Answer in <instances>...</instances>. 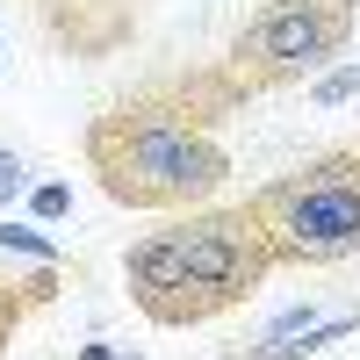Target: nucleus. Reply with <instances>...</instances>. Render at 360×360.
Wrapping results in <instances>:
<instances>
[{
  "label": "nucleus",
  "instance_id": "f257e3e1",
  "mask_svg": "<svg viewBox=\"0 0 360 360\" xmlns=\"http://www.w3.org/2000/svg\"><path fill=\"white\" fill-rule=\"evenodd\" d=\"M252 101L231 72H195V79H159L123 94L108 115L86 123V166L101 195L123 209H195L224 188V144L217 123Z\"/></svg>",
  "mask_w": 360,
  "mask_h": 360
},
{
  "label": "nucleus",
  "instance_id": "f03ea898",
  "mask_svg": "<svg viewBox=\"0 0 360 360\" xmlns=\"http://www.w3.org/2000/svg\"><path fill=\"white\" fill-rule=\"evenodd\" d=\"M274 266L281 259H274L259 209L238 202V209H202V217H180L152 238H137L123 259V281H130V303L152 324L180 332V324H209V317L238 310Z\"/></svg>",
  "mask_w": 360,
  "mask_h": 360
},
{
  "label": "nucleus",
  "instance_id": "7ed1b4c3",
  "mask_svg": "<svg viewBox=\"0 0 360 360\" xmlns=\"http://www.w3.org/2000/svg\"><path fill=\"white\" fill-rule=\"evenodd\" d=\"M259 209L274 259H346L360 252V144L353 152H324L310 166H295L288 180L245 195Z\"/></svg>",
  "mask_w": 360,
  "mask_h": 360
},
{
  "label": "nucleus",
  "instance_id": "20e7f679",
  "mask_svg": "<svg viewBox=\"0 0 360 360\" xmlns=\"http://www.w3.org/2000/svg\"><path fill=\"white\" fill-rule=\"evenodd\" d=\"M360 0H259V15L231 37L224 72L245 94H274V86L310 79L324 58H339L353 37Z\"/></svg>",
  "mask_w": 360,
  "mask_h": 360
},
{
  "label": "nucleus",
  "instance_id": "39448f33",
  "mask_svg": "<svg viewBox=\"0 0 360 360\" xmlns=\"http://www.w3.org/2000/svg\"><path fill=\"white\" fill-rule=\"evenodd\" d=\"M51 288H58L51 266H44V274H29V281H8V274H0V346H8V332L22 324V310H29V303H44Z\"/></svg>",
  "mask_w": 360,
  "mask_h": 360
},
{
  "label": "nucleus",
  "instance_id": "423d86ee",
  "mask_svg": "<svg viewBox=\"0 0 360 360\" xmlns=\"http://www.w3.org/2000/svg\"><path fill=\"white\" fill-rule=\"evenodd\" d=\"M0 245H8V252H37V259H58V245H51V238H37L29 224H0Z\"/></svg>",
  "mask_w": 360,
  "mask_h": 360
},
{
  "label": "nucleus",
  "instance_id": "0eeeda50",
  "mask_svg": "<svg viewBox=\"0 0 360 360\" xmlns=\"http://www.w3.org/2000/svg\"><path fill=\"white\" fill-rule=\"evenodd\" d=\"M22 188H29V166H22L15 152H0V202H15Z\"/></svg>",
  "mask_w": 360,
  "mask_h": 360
},
{
  "label": "nucleus",
  "instance_id": "6e6552de",
  "mask_svg": "<svg viewBox=\"0 0 360 360\" xmlns=\"http://www.w3.org/2000/svg\"><path fill=\"white\" fill-rule=\"evenodd\" d=\"M360 94V72H332V79H317V101H346Z\"/></svg>",
  "mask_w": 360,
  "mask_h": 360
},
{
  "label": "nucleus",
  "instance_id": "1a4fd4ad",
  "mask_svg": "<svg viewBox=\"0 0 360 360\" xmlns=\"http://www.w3.org/2000/svg\"><path fill=\"white\" fill-rule=\"evenodd\" d=\"M79 360H115V346H86V353H79Z\"/></svg>",
  "mask_w": 360,
  "mask_h": 360
}]
</instances>
